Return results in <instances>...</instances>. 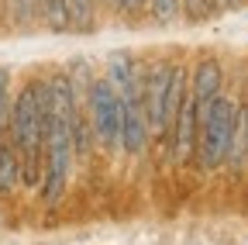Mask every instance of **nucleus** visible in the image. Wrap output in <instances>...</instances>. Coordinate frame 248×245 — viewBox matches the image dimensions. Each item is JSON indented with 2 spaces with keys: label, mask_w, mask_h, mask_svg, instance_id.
Here are the masks:
<instances>
[{
  "label": "nucleus",
  "mask_w": 248,
  "mask_h": 245,
  "mask_svg": "<svg viewBox=\"0 0 248 245\" xmlns=\"http://www.w3.org/2000/svg\"><path fill=\"white\" fill-rule=\"evenodd\" d=\"M221 83H224V69L217 59H200L197 69H193V80H186V90H190V100H193V114H197V125L203 111L214 104V97L221 94Z\"/></svg>",
  "instance_id": "6"
},
{
  "label": "nucleus",
  "mask_w": 248,
  "mask_h": 245,
  "mask_svg": "<svg viewBox=\"0 0 248 245\" xmlns=\"http://www.w3.org/2000/svg\"><path fill=\"white\" fill-rule=\"evenodd\" d=\"M66 4V17L73 32H90L93 28V0H62Z\"/></svg>",
  "instance_id": "9"
},
{
  "label": "nucleus",
  "mask_w": 248,
  "mask_h": 245,
  "mask_svg": "<svg viewBox=\"0 0 248 245\" xmlns=\"http://www.w3.org/2000/svg\"><path fill=\"white\" fill-rule=\"evenodd\" d=\"M241 135H238V142H241V156L248 159V107H245V128H238Z\"/></svg>",
  "instance_id": "14"
},
{
  "label": "nucleus",
  "mask_w": 248,
  "mask_h": 245,
  "mask_svg": "<svg viewBox=\"0 0 248 245\" xmlns=\"http://www.w3.org/2000/svg\"><path fill=\"white\" fill-rule=\"evenodd\" d=\"M42 4H45V0H35V7H38V11H42Z\"/></svg>",
  "instance_id": "16"
},
{
  "label": "nucleus",
  "mask_w": 248,
  "mask_h": 245,
  "mask_svg": "<svg viewBox=\"0 0 248 245\" xmlns=\"http://www.w3.org/2000/svg\"><path fill=\"white\" fill-rule=\"evenodd\" d=\"M114 4H117L124 14H131V17H135V14H141V7L148 4V0H114Z\"/></svg>",
  "instance_id": "13"
},
{
  "label": "nucleus",
  "mask_w": 248,
  "mask_h": 245,
  "mask_svg": "<svg viewBox=\"0 0 248 245\" xmlns=\"http://www.w3.org/2000/svg\"><path fill=\"white\" fill-rule=\"evenodd\" d=\"M183 97H186V69H183L179 63H172L169 83H166V97H162V111H159V121L152 125V131L159 135L162 142L172 138V121H176V114H179Z\"/></svg>",
  "instance_id": "7"
},
{
  "label": "nucleus",
  "mask_w": 248,
  "mask_h": 245,
  "mask_svg": "<svg viewBox=\"0 0 248 245\" xmlns=\"http://www.w3.org/2000/svg\"><path fill=\"white\" fill-rule=\"evenodd\" d=\"M7 80H11V73H7V69H0V135H4V128H7V114H11V94H7Z\"/></svg>",
  "instance_id": "11"
},
{
  "label": "nucleus",
  "mask_w": 248,
  "mask_h": 245,
  "mask_svg": "<svg viewBox=\"0 0 248 245\" xmlns=\"http://www.w3.org/2000/svg\"><path fill=\"white\" fill-rule=\"evenodd\" d=\"M21 183V159L11 142H0V194H11Z\"/></svg>",
  "instance_id": "8"
},
{
  "label": "nucleus",
  "mask_w": 248,
  "mask_h": 245,
  "mask_svg": "<svg viewBox=\"0 0 248 245\" xmlns=\"http://www.w3.org/2000/svg\"><path fill=\"white\" fill-rule=\"evenodd\" d=\"M234 152H238V104L224 94H217L197 125V152L193 156L200 159L203 169H217L228 159L234 163Z\"/></svg>",
  "instance_id": "4"
},
{
  "label": "nucleus",
  "mask_w": 248,
  "mask_h": 245,
  "mask_svg": "<svg viewBox=\"0 0 248 245\" xmlns=\"http://www.w3.org/2000/svg\"><path fill=\"white\" fill-rule=\"evenodd\" d=\"M11 7L17 11V21H31V14H35V0H11Z\"/></svg>",
  "instance_id": "12"
},
{
  "label": "nucleus",
  "mask_w": 248,
  "mask_h": 245,
  "mask_svg": "<svg viewBox=\"0 0 248 245\" xmlns=\"http://www.w3.org/2000/svg\"><path fill=\"white\" fill-rule=\"evenodd\" d=\"M86 114H90V128L97 131L104 148H121V97L110 86V80H93L90 94H86Z\"/></svg>",
  "instance_id": "5"
},
{
  "label": "nucleus",
  "mask_w": 248,
  "mask_h": 245,
  "mask_svg": "<svg viewBox=\"0 0 248 245\" xmlns=\"http://www.w3.org/2000/svg\"><path fill=\"white\" fill-rule=\"evenodd\" d=\"M214 4H221V7H241L245 0H214Z\"/></svg>",
  "instance_id": "15"
},
{
  "label": "nucleus",
  "mask_w": 248,
  "mask_h": 245,
  "mask_svg": "<svg viewBox=\"0 0 248 245\" xmlns=\"http://www.w3.org/2000/svg\"><path fill=\"white\" fill-rule=\"evenodd\" d=\"M148 7H152V17L159 21V24H172L183 14L179 0H148Z\"/></svg>",
  "instance_id": "10"
},
{
  "label": "nucleus",
  "mask_w": 248,
  "mask_h": 245,
  "mask_svg": "<svg viewBox=\"0 0 248 245\" xmlns=\"http://www.w3.org/2000/svg\"><path fill=\"white\" fill-rule=\"evenodd\" d=\"M107 80L121 97V148L128 156H141L148 145V111H145V86L141 73L128 55H110Z\"/></svg>",
  "instance_id": "3"
},
{
  "label": "nucleus",
  "mask_w": 248,
  "mask_h": 245,
  "mask_svg": "<svg viewBox=\"0 0 248 245\" xmlns=\"http://www.w3.org/2000/svg\"><path fill=\"white\" fill-rule=\"evenodd\" d=\"M48 114H52V97H48V83H28L11 114V145L21 159V183L24 187H38L42 180V152H45V135H48Z\"/></svg>",
  "instance_id": "1"
},
{
  "label": "nucleus",
  "mask_w": 248,
  "mask_h": 245,
  "mask_svg": "<svg viewBox=\"0 0 248 245\" xmlns=\"http://www.w3.org/2000/svg\"><path fill=\"white\" fill-rule=\"evenodd\" d=\"M48 97H52V114H48V135H45V152H42V197H45V204H55L66 194L69 169H73V128H69L73 86H69V73L48 80Z\"/></svg>",
  "instance_id": "2"
}]
</instances>
